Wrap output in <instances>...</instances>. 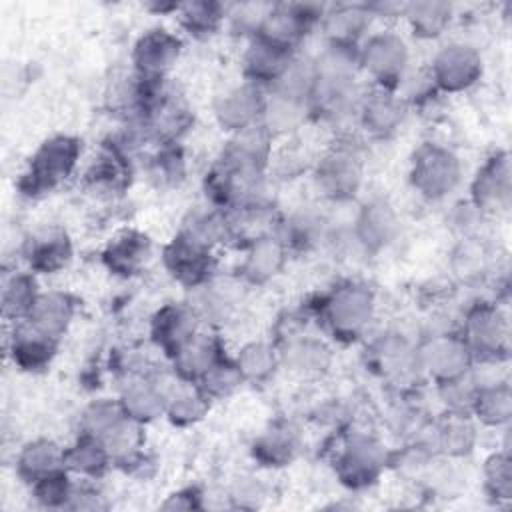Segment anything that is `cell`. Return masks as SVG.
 Segmentation results:
<instances>
[{"instance_id": "9a60e30c", "label": "cell", "mask_w": 512, "mask_h": 512, "mask_svg": "<svg viewBox=\"0 0 512 512\" xmlns=\"http://www.w3.org/2000/svg\"><path fill=\"white\" fill-rule=\"evenodd\" d=\"M70 248L66 236L62 234H42L30 242L28 262L32 268L42 272H52L68 260Z\"/></svg>"}, {"instance_id": "9c48e42d", "label": "cell", "mask_w": 512, "mask_h": 512, "mask_svg": "<svg viewBox=\"0 0 512 512\" xmlns=\"http://www.w3.org/2000/svg\"><path fill=\"white\" fill-rule=\"evenodd\" d=\"M466 46H448L434 62V78L446 90H458L472 82L476 72V60Z\"/></svg>"}, {"instance_id": "5b68a950", "label": "cell", "mask_w": 512, "mask_h": 512, "mask_svg": "<svg viewBox=\"0 0 512 512\" xmlns=\"http://www.w3.org/2000/svg\"><path fill=\"white\" fill-rule=\"evenodd\" d=\"M166 264L178 280L186 284H196L204 280V272L210 270L208 246L198 242L190 234H184L174 240L172 246H168Z\"/></svg>"}, {"instance_id": "7a4b0ae2", "label": "cell", "mask_w": 512, "mask_h": 512, "mask_svg": "<svg viewBox=\"0 0 512 512\" xmlns=\"http://www.w3.org/2000/svg\"><path fill=\"white\" fill-rule=\"evenodd\" d=\"M360 60L382 86V90H390L402 78V70L406 64V46L394 34H378L366 42Z\"/></svg>"}, {"instance_id": "2e32d148", "label": "cell", "mask_w": 512, "mask_h": 512, "mask_svg": "<svg viewBox=\"0 0 512 512\" xmlns=\"http://www.w3.org/2000/svg\"><path fill=\"white\" fill-rule=\"evenodd\" d=\"M258 92L250 88H238L230 94H226L222 106L218 108V116L222 118L224 124L236 126L238 130H246V126L258 116L260 112V102H258Z\"/></svg>"}, {"instance_id": "277c9868", "label": "cell", "mask_w": 512, "mask_h": 512, "mask_svg": "<svg viewBox=\"0 0 512 512\" xmlns=\"http://www.w3.org/2000/svg\"><path fill=\"white\" fill-rule=\"evenodd\" d=\"M180 42L166 30H150L144 34L134 50L136 66L142 78H162L164 70L170 68L178 56Z\"/></svg>"}, {"instance_id": "7c38bea8", "label": "cell", "mask_w": 512, "mask_h": 512, "mask_svg": "<svg viewBox=\"0 0 512 512\" xmlns=\"http://www.w3.org/2000/svg\"><path fill=\"white\" fill-rule=\"evenodd\" d=\"M154 334L168 354L176 356L178 350L194 336V314L184 308L168 306L154 320Z\"/></svg>"}, {"instance_id": "ba28073f", "label": "cell", "mask_w": 512, "mask_h": 512, "mask_svg": "<svg viewBox=\"0 0 512 512\" xmlns=\"http://www.w3.org/2000/svg\"><path fill=\"white\" fill-rule=\"evenodd\" d=\"M66 462V454L50 440H36L22 448L18 456V472L28 482H38L46 476L58 474L60 464Z\"/></svg>"}, {"instance_id": "e0dca14e", "label": "cell", "mask_w": 512, "mask_h": 512, "mask_svg": "<svg viewBox=\"0 0 512 512\" xmlns=\"http://www.w3.org/2000/svg\"><path fill=\"white\" fill-rule=\"evenodd\" d=\"M224 18L222 6L208 4V2H194L180 6V20L182 26L194 36H208L212 34Z\"/></svg>"}, {"instance_id": "ffe728a7", "label": "cell", "mask_w": 512, "mask_h": 512, "mask_svg": "<svg viewBox=\"0 0 512 512\" xmlns=\"http://www.w3.org/2000/svg\"><path fill=\"white\" fill-rule=\"evenodd\" d=\"M236 366L240 370V376L262 378L274 366V356H272L270 348H266L262 344H250L242 350V356L238 358Z\"/></svg>"}, {"instance_id": "6da1fadb", "label": "cell", "mask_w": 512, "mask_h": 512, "mask_svg": "<svg viewBox=\"0 0 512 512\" xmlns=\"http://www.w3.org/2000/svg\"><path fill=\"white\" fill-rule=\"evenodd\" d=\"M78 158V142L68 136H58L46 140L34 158L20 182L26 194H42L52 190L62 178H66Z\"/></svg>"}, {"instance_id": "52a82bcc", "label": "cell", "mask_w": 512, "mask_h": 512, "mask_svg": "<svg viewBox=\"0 0 512 512\" xmlns=\"http://www.w3.org/2000/svg\"><path fill=\"white\" fill-rule=\"evenodd\" d=\"M52 350H54V338L42 334L26 320H22L18 328H14L10 354L14 358V364L22 366L24 370H36L46 366L52 358Z\"/></svg>"}, {"instance_id": "8992f818", "label": "cell", "mask_w": 512, "mask_h": 512, "mask_svg": "<svg viewBox=\"0 0 512 512\" xmlns=\"http://www.w3.org/2000/svg\"><path fill=\"white\" fill-rule=\"evenodd\" d=\"M370 308L372 300L368 292L356 286H346L328 302V318L330 324L334 326V332L348 336L356 334V330L370 316Z\"/></svg>"}, {"instance_id": "ac0fdd59", "label": "cell", "mask_w": 512, "mask_h": 512, "mask_svg": "<svg viewBox=\"0 0 512 512\" xmlns=\"http://www.w3.org/2000/svg\"><path fill=\"white\" fill-rule=\"evenodd\" d=\"M400 118V104L384 90L374 94L364 106V124L372 132H388L400 122Z\"/></svg>"}, {"instance_id": "8fae6325", "label": "cell", "mask_w": 512, "mask_h": 512, "mask_svg": "<svg viewBox=\"0 0 512 512\" xmlns=\"http://www.w3.org/2000/svg\"><path fill=\"white\" fill-rule=\"evenodd\" d=\"M368 6H338L324 14V28L328 30L330 44L354 46L356 38L370 24Z\"/></svg>"}, {"instance_id": "d6986e66", "label": "cell", "mask_w": 512, "mask_h": 512, "mask_svg": "<svg viewBox=\"0 0 512 512\" xmlns=\"http://www.w3.org/2000/svg\"><path fill=\"white\" fill-rule=\"evenodd\" d=\"M280 256H282V250L278 244H274L270 238H260V242L254 244V248L244 264L246 274L252 280L268 278L278 268Z\"/></svg>"}, {"instance_id": "30bf717a", "label": "cell", "mask_w": 512, "mask_h": 512, "mask_svg": "<svg viewBox=\"0 0 512 512\" xmlns=\"http://www.w3.org/2000/svg\"><path fill=\"white\" fill-rule=\"evenodd\" d=\"M72 316V304L64 294L50 292L38 294L26 322L32 324L36 330L50 338H58V334L66 328Z\"/></svg>"}, {"instance_id": "5bb4252c", "label": "cell", "mask_w": 512, "mask_h": 512, "mask_svg": "<svg viewBox=\"0 0 512 512\" xmlns=\"http://www.w3.org/2000/svg\"><path fill=\"white\" fill-rule=\"evenodd\" d=\"M404 14L408 16L414 34L422 38H434L442 34L446 24L450 22L452 8L442 2H420L406 6Z\"/></svg>"}, {"instance_id": "4fadbf2b", "label": "cell", "mask_w": 512, "mask_h": 512, "mask_svg": "<svg viewBox=\"0 0 512 512\" xmlns=\"http://www.w3.org/2000/svg\"><path fill=\"white\" fill-rule=\"evenodd\" d=\"M38 298L34 280L28 274H14L12 278L4 280L2 290V304H4V316L14 320H26L30 314L34 302Z\"/></svg>"}, {"instance_id": "3957f363", "label": "cell", "mask_w": 512, "mask_h": 512, "mask_svg": "<svg viewBox=\"0 0 512 512\" xmlns=\"http://www.w3.org/2000/svg\"><path fill=\"white\" fill-rule=\"evenodd\" d=\"M458 180L456 160L438 148H426L414 162V184L426 196L446 194Z\"/></svg>"}]
</instances>
